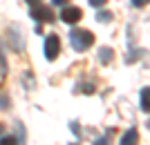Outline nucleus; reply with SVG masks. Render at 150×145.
<instances>
[{"label": "nucleus", "instance_id": "obj_1", "mask_svg": "<svg viewBox=\"0 0 150 145\" xmlns=\"http://www.w3.org/2000/svg\"><path fill=\"white\" fill-rule=\"evenodd\" d=\"M69 43H72V47L76 51H85L88 47L94 45V34L88 32V29H74L69 34Z\"/></svg>", "mask_w": 150, "mask_h": 145}, {"label": "nucleus", "instance_id": "obj_2", "mask_svg": "<svg viewBox=\"0 0 150 145\" xmlns=\"http://www.w3.org/2000/svg\"><path fill=\"white\" fill-rule=\"evenodd\" d=\"M58 54H61V40H58L56 34H50L45 38V58L47 60H56Z\"/></svg>", "mask_w": 150, "mask_h": 145}, {"label": "nucleus", "instance_id": "obj_3", "mask_svg": "<svg viewBox=\"0 0 150 145\" xmlns=\"http://www.w3.org/2000/svg\"><path fill=\"white\" fill-rule=\"evenodd\" d=\"M31 18L38 20V22H52L54 20V11H52V7H45V5H34L31 7Z\"/></svg>", "mask_w": 150, "mask_h": 145}, {"label": "nucleus", "instance_id": "obj_4", "mask_svg": "<svg viewBox=\"0 0 150 145\" xmlns=\"http://www.w3.org/2000/svg\"><path fill=\"white\" fill-rule=\"evenodd\" d=\"M81 18H83V11L79 9V7H74V5L63 7V11H61V20L65 22V25H76V22H79Z\"/></svg>", "mask_w": 150, "mask_h": 145}, {"label": "nucleus", "instance_id": "obj_5", "mask_svg": "<svg viewBox=\"0 0 150 145\" xmlns=\"http://www.w3.org/2000/svg\"><path fill=\"white\" fill-rule=\"evenodd\" d=\"M139 143V134H137V130L132 127V130H128V132L121 136V143L119 145H137Z\"/></svg>", "mask_w": 150, "mask_h": 145}, {"label": "nucleus", "instance_id": "obj_6", "mask_svg": "<svg viewBox=\"0 0 150 145\" xmlns=\"http://www.w3.org/2000/svg\"><path fill=\"white\" fill-rule=\"evenodd\" d=\"M139 103H141V109L150 112V87H144L141 94H139Z\"/></svg>", "mask_w": 150, "mask_h": 145}, {"label": "nucleus", "instance_id": "obj_7", "mask_svg": "<svg viewBox=\"0 0 150 145\" xmlns=\"http://www.w3.org/2000/svg\"><path fill=\"white\" fill-rule=\"evenodd\" d=\"M99 54H101V56H99L101 63H110V60H112V49H105V47H103Z\"/></svg>", "mask_w": 150, "mask_h": 145}, {"label": "nucleus", "instance_id": "obj_8", "mask_svg": "<svg viewBox=\"0 0 150 145\" xmlns=\"http://www.w3.org/2000/svg\"><path fill=\"white\" fill-rule=\"evenodd\" d=\"M0 145H18V141L13 139V136H2V139H0Z\"/></svg>", "mask_w": 150, "mask_h": 145}, {"label": "nucleus", "instance_id": "obj_9", "mask_svg": "<svg viewBox=\"0 0 150 145\" xmlns=\"http://www.w3.org/2000/svg\"><path fill=\"white\" fill-rule=\"evenodd\" d=\"M96 18H99L101 22H108V20L112 18V13H108V11H105V13H99V16H96Z\"/></svg>", "mask_w": 150, "mask_h": 145}, {"label": "nucleus", "instance_id": "obj_10", "mask_svg": "<svg viewBox=\"0 0 150 145\" xmlns=\"http://www.w3.org/2000/svg\"><path fill=\"white\" fill-rule=\"evenodd\" d=\"M94 145H108V136H101V139L94 141Z\"/></svg>", "mask_w": 150, "mask_h": 145}, {"label": "nucleus", "instance_id": "obj_11", "mask_svg": "<svg viewBox=\"0 0 150 145\" xmlns=\"http://www.w3.org/2000/svg\"><path fill=\"white\" fill-rule=\"evenodd\" d=\"M132 5L134 7H144V5H148V0H132Z\"/></svg>", "mask_w": 150, "mask_h": 145}, {"label": "nucleus", "instance_id": "obj_12", "mask_svg": "<svg viewBox=\"0 0 150 145\" xmlns=\"http://www.w3.org/2000/svg\"><path fill=\"white\" fill-rule=\"evenodd\" d=\"M90 5L92 7H101V5H105V0H90Z\"/></svg>", "mask_w": 150, "mask_h": 145}, {"label": "nucleus", "instance_id": "obj_13", "mask_svg": "<svg viewBox=\"0 0 150 145\" xmlns=\"http://www.w3.org/2000/svg\"><path fill=\"white\" fill-rule=\"evenodd\" d=\"M54 5H65V0H52Z\"/></svg>", "mask_w": 150, "mask_h": 145}, {"label": "nucleus", "instance_id": "obj_14", "mask_svg": "<svg viewBox=\"0 0 150 145\" xmlns=\"http://www.w3.org/2000/svg\"><path fill=\"white\" fill-rule=\"evenodd\" d=\"M27 2H29V5H38V2H40V0H27Z\"/></svg>", "mask_w": 150, "mask_h": 145}, {"label": "nucleus", "instance_id": "obj_15", "mask_svg": "<svg viewBox=\"0 0 150 145\" xmlns=\"http://www.w3.org/2000/svg\"><path fill=\"white\" fill-rule=\"evenodd\" d=\"M0 136H2V125H0Z\"/></svg>", "mask_w": 150, "mask_h": 145}]
</instances>
